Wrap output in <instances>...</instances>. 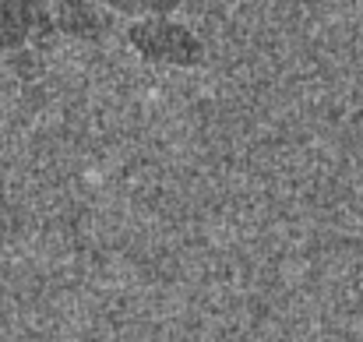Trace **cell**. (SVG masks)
<instances>
[{"label": "cell", "instance_id": "cell-3", "mask_svg": "<svg viewBox=\"0 0 363 342\" xmlns=\"http://www.w3.org/2000/svg\"><path fill=\"white\" fill-rule=\"evenodd\" d=\"M50 14L57 32L78 43H103L113 32V11L106 0H50Z\"/></svg>", "mask_w": 363, "mask_h": 342}, {"label": "cell", "instance_id": "cell-1", "mask_svg": "<svg viewBox=\"0 0 363 342\" xmlns=\"http://www.w3.org/2000/svg\"><path fill=\"white\" fill-rule=\"evenodd\" d=\"M127 43L130 50L148 60V64H162V67H201L205 64V43L198 32H191L184 21H173L169 14H141L130 18L127 28Z\"/></svg>", "mask_w": 363, "mask_h": 342}, {"label": "cell", "instance_id": "cell-5", "mask_svg": "<svg viewBox=\"0 0 363 342\" xmlns=\"http://www.w3.org/2000/svg\"><path fill=\"white\" fill-rule=\"evenodd\" d=\"M7 57H11V67H14L18 78L32 82V78L43 75V46H21V50H14Z\"/></svg>", "mask_w": 363, "mask_h": 342}, {"label": "cell", "instance_id": "cell-4", "mask_svg": "<svg viewBox=\"0 0 363 342\" xmlns=\"http://www.w3.org/2000/svg\"><path fill=\"white\" fill-rule=\"evenodd\" d=\"M106 7L113 14L141 18V14H173L184 7V0H106Z\"/></svg>", "mask_w": 363, "mask_h": 342}, {"label": "cell", "instance_id": "cell-2", "mask_svg": "<svg viewBox=\"0 0 363 342\" xmlns=\"http://www.w3.org/2000/svg\"><path fill=\"white\" fill-rule=\"evenodd\" d=\"M57 35L50 0H0V53L46 46Z\"/></svg>", "mask_w": 363, "mask_h": 342}]
</instances>
